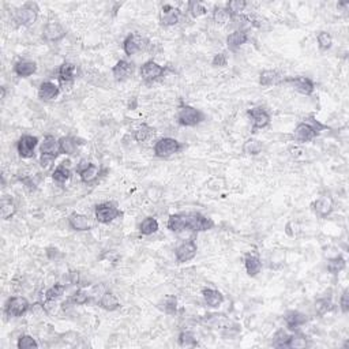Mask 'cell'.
Returning <instances> with one entry per match:
<instances>
[{"label":"cell","mask_w":349,"mask_h":349,"mask_svg":"<svg viewBox=\"0 0 349 349\" xmlns=\"http://www.w3.org/2000/svg\"><path fill=\"white\" fill-rule=\"evenodd\" d=\"M322 129H325L323 126L320 125L319 122L312 119V122H301L296 126V129L293 131V138L296 142L300 144H306L310 142L312 139L316 138V135L319 134V131Z\"/></svg>","instance_id":"obj_1"},{"label":"cell","mask_w":349,"mask_h":349,"mask_svg":"<svg viewBox=\"0 0 349 349\" xmlns=\"http://www.w3.org/2000/svg\"><path fill=\"white\" fill-rule=\"evenodd\" d=\"M40 152H41V167L43 168H48L53 160H56L59 154H62L59 141L53 135H47L44 138V142L40 146Z\"/></svg>","instance_id":"obj_2"},{"label":"cell","mask_w":349,"mask_h":349,"mask_svg":"<svg viewBox=\"0 0 349 349\" xmlns=\"http://www.w3.org/2000/svg\"><path fill=\"white\" fill-rule=\"evenodd\" d=\"M183 148H184L183 144H180L177 139L161 138L158 139L154 145V154L160 158H168L173 154L182 152Z\"/></svg>","instance_id":"obj_3"},{"label":"cell","mask_w":349,"mask_h":349,"mask_svg":"<svg viewBox=\"0 0 349 349\" xmlns=\"http://www.w3.org/2000/svg\"><path fill=\"white\" fill-rule=\"evenodd\" d=\"M214 226V221L199 214V213H186V228L192 232H205Z\"/></svg>","instance_id":"obj_4"},{"label":"cell","mask_w":349,"mask_h":349,"mask_svg":"<svg viewBox=\"0 0 349 349\" xmlns=\"http://www.w3.org/2000/svg\"><path fill=\"white\" fill-rule=\"evenodd\" d=\"M177 120L184 127H194V126H198L201 122L205 120V115L194 106L186 105L179 110Z\"/></svg>","instance_id":"obj_5"},{"label":"cell","mask_w":349,"mask_h":349,"mask_svg":"<svg viewBox=\"0 0 349 349\" xmlns=\"http://www.w3.org/2000/svg\"><path fill=\"white\" fill-rule=\"evenodd\" d=\"M30 310V304L28 299H25L22 296H14L10 297L7 303H6L5 307V314L7 316H13V318H17V316L25 315L28 311Z\"/></svg>","instance_id":"obj_6"},{"label":"cell","mask_w":349,"mask_h":349,"mask_svg":"<svg viewBox=\"0 0 349 349\" xmlns=\"http://www.w3.org/2000/svg\"><path fill=\"white\" fill-rule=\"evenodd\" d=\"M39 18V7L36 3H26L15 14V21L22 26H30Z\"/></svg>","instance_id":"obj_7"},{"label":"cell","mask_w":349,"mask_h":349,"mask_svg":"<svg viewBox=\"0 0 349 349\" xmlns=\"http://www.w3.org/2000/svg\"><path fill=\"white\" fill-rule=\"evenodd\" d=\"M120 215V210L118 206L112 202H104L96 207V220L101 224H109Z\"/></svg>","instance_id":"obj_8"},{"label":"cell","mask_w":349,"mask_h":349,"mask_svg":"<svg viewBox=\"0 0 349 349\" xmlns=\"http://www.w3.org/2000/svg\"><path fill=\"white\" fill-rule=\"evenodd\" d=\"M164 72H165V68L161 64H158L157 62H154V60H149V62L144 63L141 66V70H139L141 77L146 82L156 81L160 77H163Z\"/></svg>","instance_id":"obj_9"},{"label":"cell","mask_w":349,"mask_h":349,"mask_svg":"<svg viewBox=\"0 0 349 349\" xmlns=\"http://www.w3.org/2000/svg\"><path fill=\"white\" fill-rule=\"evenodd\" d=\"M247 115L251 119V123H253V129H265L270 125V113L268 110L265 109L263 106H255V108H251V109L247 112Z\"/></svg>","instance_id":"obj_10"},{"label":"cell","mask_w":349,"mask_h":349,"mask_svg":"<svg viewBox=\"0 0 349 349\" xmlns=\"http://www.w3.org/2000/svg\"><path fill=\"white\" fill-rule=\"evenodd\" d=\"M196 251H198V247H196L195 242L188 240V242H183L180 246H177L175 250V257H176V261L179 263L188 262V261L195 258Z\"/></svg>","instance_id":"obj_11"},{"label":"cell","mask_w":349,"mask_h":349,"mask_svg":"<svg viewBox=\"0 0 349 349\" xmlns=\"http://www.w3.org/2000/svg\"><path fill=\"white\" fill-rule=\"evenodd\" d=\"M39 145V139L33 135H24L21 137L18 144H17V150L22 158H32L34 157V150Z\"/></svg>","instance_id":"obj_12"},{"label":"cell","mask_w":349,"mask_h":349,"mask_svg":"<svg viewBox=\"0 0 349 349\" xmlns=\"http://www.w3.org/2000/svg\"><path fill=\"white\" fill-rule=\"evenodd\" d=\"M202 323L210 329H232L230 326H235L232 320L225 315V314H209L202 318Z\"/></svg>","instance_id":"obj_13"},{"label":"cell","mask_w":349,"mask_h":349,"mask_svg":"<svg viewBox=\"0 0 349 349\" xmlns=\"http://www.w3.org/2000/svg\"><path fill=\"white\" fill-rule=\"evenodd\" d=\"M282 82H284V83H289L293 89H296L299 93L306 94V96L312 94V91L315 89L314 82L307 77H288L284 78V81Z\"/></svg>","instance_id":"obj_14"},{"label":"cell","mask_w":349,"mask_h":349,"mask_svg":"<svg viewBox=\"0 0 349 349\" xmlns=\"http://www.w3.org/2000/svg\"><path fill=\"white\" fill-rule=\"evenodd\" d=\"M66 36V32L63 29V26L58 22H48L44 26L43 30V39L48 43H56L60 41Z\"/></svg>","instance_id":"obj_15"},{"label":"cell","mask_w":349,"mask_h":349,"mask_svg":"<svg viewBox=\"0 0 349 349\" xmlns=\"http://www.w3.org/2000/svg\"><path fill=\"white\" fill-rule=\"evenodd\" d=\"M144 39L138 34H129L123 41V51L127 56H133L144 49Z\"/></svg>","instance_id":"obj_16"},{"label":"cell","mask_w":349,"mask_h":349,"mask_svg":"<svg viewBox=\"0 0 349 349\" xmlns=\"http://www.w3.org/2000/svg\"><path fill=\"white\" fill-rule=\"evenodd\" d=\"M134 72V64L133 63L127 62V60H119L116 63L113 68H112V74H113V78L116 81L123 82L126 79H129Z\"/></svg>","instance_id":"obj_17"},{"label":"cell","mask_w":349,"mask_h":349,"mask_svg":"<svg viewBox=\"0 0 349 349\" xmlns=\"http://www.w3.org/2000/svg\"><path fill=\"white\" fill-rule=\"evenodd\" d=\"M182 13L179 9H175L172 6L165 5L163 7L161 15H160V22L163 26H173L180 21Z\"/></svg>","instance_id":"obj_18"},{"label":"cell","mask_w":349,"mask_h":349,"mask_svg":"<svg viewBox=\"0 0 349 349\" xmlns=\"http://www.w3.org/2000/svg\"><path fill=\"white\" fill-rule=\"evenodd\" d=\"M284 320H285V325L289 330H296L299 329L300 326L306 325V322L308 320L306 314H303L300 311H288L287 314L284 315Z\"/></svg>","instance_id":"obj_19"},{"label":"cell","mask_w":349,"mask_h":349,"mask_svg":"<svg viewBox=\"0 0 349 349\" xmlns=\"http://www.w3.org/2000/svg\"><path fill=\"white\" fill-rule=\"evenodd\" d=\"M312 209L318 217H327L333 211V199L330 196H320L314 202Z\"/></svg>","instance_id":"obj_20"},{"label":"cell","mask_w":349,"mask_h":349,"mask_svg":"<svg viewBox=\"0 0 349 349\" xmlns=\"http://www.w3.org/2000/svg\"><path fill=\"white\" fill-rule=\"evenodd\" d=\"M68 225L74 230L85 232V230L91 229V222L86 215L79 214V213H72L68 215Z\"/></svg>","instance_id":"obj_21"},{"label":"cell","mask_w":349,"mask_h":349,"mask_svg":"<svg viewBox=\"0 0 349 349\" xmlns=\"http://www.w3.org/2000/svg\"><path fill=\"white\" fill-rule=\"evenodd\" d=\"M59 86L55 85L53 82L45 81L43 82L39 87V97L44 101H52L59 96Z\"/></svg>","instance_id":"obj_22"},{"label":"cell","mask_w":349,"mask_h":349,"mask_svg":"<svg viewBox=\"0 0 349 349\" xmlns=\"http://www.w3.org/2000/svg\"><path fill=\"white\" fill-rule=\"evenodd\" d=\"M247 41H249V34H247L246 30H235L226 37V44H228V48L230 51L239 49Z\"/></svg>","instance_id":"obj_23"},{"label":"cell","mask_w":349,"mask_h":349,"mask_svg":"<svg viewBox=\"0 0 349 349\" xmlns=\"http://www.w3.org/2000/svg\"><path fill=\"white\" fill-rule=\"evenodd\" d=\"M284 81V75L277 70H265L259 75V83L262 86H272Z\"/></svg>","instance_id":"obj_24"},{"label":"cell","mask_w":349,"mask_h":349,"mask_svg":"<svg viewBox=\"0 0 349 349\" xmlns=\"http://www.w3.org/2000/svg\"><path fill=\"white\" fill-rule=\"evenodd\" d=\"M244 266H246V272L250 277H255L258 276L261 270H262V262L257 255L254 254H247L244 257Z\"/></svg>","instance_id":"obj_25"},{"label":"cell","mask_w":349,"mask_h":349,"mask_svg":"<svg viewBox=\"0 0 349 349\" xmlns=\"http://www.w3.org/2000/svg\"><path fill=\"white\" fill-rule=\"evenodd\" d=\"M202 295H203V299H205V303L209 307H220L222 303H224V295L221 293L220 291L217 289H211V288H206L202 291Z\"/></svg>","instance_id":"obj_26"},{"label":"cell","mask_w":349,"mask_h":349,"mask_svg":"<svg viewBox=\"0 0 349 349\" xmlns=\"http://www.w3.org/2000/svg\"><path fill=\"white\" fill-rule=\"evenodd\" d=\"M37 71V64L30 60H21V62L15 63L14 72L21 78H28L30 75H33L34 72Z\"/></svg>","instance_id":"obj_27"},{"label":"cell","mask_w":349,"mask_h":349,"mask_svg":"<svg viewBox=\"0 0 349 349\" xmlns=\"http://www.w3.org/2000/svg\"><path fill=\"white\" fill-rule=\"evenodd\" d=\"M98 306L106 311H115L120 307V301L115 293L106 291L101 295V299L98 300Z\"/></svg>","instance_id":"obj_28"},{"label":"cell","mask_w":349,"mask_h":349,"mask_svg":"<svg viewBox=\"0 0 349 349\" xmlns=\"http://www.w3.org/2000/svg\"><path fill=\"white\" fill-rule=\"evenodd\" d=\"M75 75H77V67L72 63H63L59 68V81L62 83H70L74 81Z\"/></svg>","instance_id":"obj_29"},{"label":"cell","mask_w":349,"mask_h":349,"mask_svg":"<svg viewBox=\"0 0 349 349\" xmlns=\"http://www.w3.org/2000/svg\"><path fill=\"white\" fill-rule=\"evenodd\" d=\"M168 228L176 234L186 230V213H177V214L171 215L168 218Z\"/></svg>","instance_id":"obj_30"},{"label":"cell","mask_w":349,"mask_h":349,"mask_svg":"<svg viewBox=\"0 0 349 349\" xmlns=\"http://www.w3.org/2000/svg\"><path fill=\"white\" fill-rule=\"evenodd\" d=\"M68 164H70V161H64L59 167L55 168V171L52 173V177L55 182L62 184V183L67 182L68 179L71 177V169L68 167Z\"/></svg>","instance_id":"obj_31"},{"label":"cell","mask_w":349,"mask_h":349,"mask_svg":"<svg viewBox=\"0 0 349 349\" xmlns=\"http://www.w3.org/2000/svg\"><path fill=\"white\" fill-rule=\"evenodd\" d=\"M59 146H60V153L66 154V156H72L77 153V139L71 138V137H63L59 139Z\"/></svg>","instance_id":"obj_32"},{"label":"cell","mask_w":349,"mask_h":349,"mask_svg":"<svg viewBox=\"0 0 349 349\" xmlns=\"http://www.w3.org/2000/svg\"><path fill=\"white\" fill-rule=\"evenodd\" d=\"M0 210H2L3 220H10L11 217H14V214L17 213V206L10 196L5 195L2 198V209Z\"/></svg>","instance_id":"obj_33"},{"label":"cell","mask_w":349,"mask_h":349,"mask_svg":"<svg viewBox=\"0 0 349 349\" xmlns=\"http://www.w3.org/2000/svg\"><path fill=\"white\" fill-rule=\"evenodd\" d=\"M158 230V221L154 217H146L141 225H139V232L145 236H150V235L156 234Z\"/></svg>","instance_id":"obj_34"},{"label":"cell","mask_w":349,"mask_h":349,"mask_svg":"<svg viewBox=\"0 0 349 349\" xmlns=\"http://www.w3.org/2000/svg\"><path fill=\"white\" fill-rule=\"evenodd\" d=\"M232 20V15L229 14V11L226 10V7H215V10L213 11V21L215 24L224 26Z\"/></svg>","instance_id":"obj_35"},{"label":"cell","mask_w":349,"mask_h":349,"mask_svg":"<svg viewBox=\"0 0 349 349\" xmlns=\"http://www.w3.org/2000/svg\"><path fill=\"white\" fill-rule=\"evenodd\" d=\"M262 144L259 142L258 139L250 138L247 139L243 145V153L247 156H257L262 152Z\"/></svg>","instance_id":"obj_36"},{"label":"cell","mask_w":349,"mask_h":349,"mask_svg":"<svg viewBox=\"0 0 349 349\" xmlns=\"http://www.w3.org/2000/svg\"><path fill=\"white\" fill-rule=\"evenodd\" d=\"M154 135V129L148 125H142L134 133V139L137 142H146Z\"/></svg>","instance_id":"obj_37"},{"label":"cell","mask_w":349,"mask_h":349,"mask_svg":"<svg viewBox=\"0 0 349 349\" xmlns=\"http://www.w3.org/2000/svg\"><path fill=\"white\" fill-rule=\"evenodd\" d=\"M98 173H100L98 167H96L94 164H90L86 169H83V171L78 173V175H79V177H81V180L83 183H91L93 180H96Z\"/></svg>","instance_id":"obj_38"},{"label":"cell","mask_w":349,"mask_h":349,"mask_svg":"<svg viewBox=\"0 0 349 349\" xmlns=\"http://www.w3.org/2000/svg\"><path fill=\"white\" fill-rule=\"evenodd\" d=\"M291 335L288 334L284 329H280L276 331V334L273 335V346L276 348H288V342H289Z\"/></svg>","instance_id":"obj_39"},{"label":"cell","mask_w":349,"mask_h":349,"mask_svg":"<svg viewBox=\"0 0 349 349\" xmlns=\"http://www.w3.org/2000/svg\"><path fill=\"white\" fill-rule=\"evenodd\" d=\"M345 266H346V262H345V259L342 258V257H339V255L334 257V258H330L329 261H327V270H329L330 273H333V274H337V273H339L341 270H344Z\"/></svg>","instance_id":"obj_40"},{"label":"cell","mask_w":349,"mask_h":349,"mask_svg":"<svg viewBox=\"0 0 349 349\" xmlns=\"http://www.w3.org/2000/svg\"><path fill=\"white\" fill-rule=\"evenodd\" d=\"M246 7H247V2H244V0H230L226 3V10L229 11L232 18L242 14V11H244Z\"/></svg>","instance_id":"obj_41"},{"label":"cell","mask_w":349,"mask_h":349,"mask_svg":"<svg viewBox=\"0 0 349 349\" xmlns=\"http://www.w3.org/2000/svg\"><path fill=\"white\" fill-rule=\"evenodd\" d=\"M66 287L63 284H55L45 292V301H55L64 293Z\"/></svg>","instance_id":"obj_42"},{"label":"cell","mask_w":349,"mask_h":349,"mask_svg":"<svg viewBox=\"0 0 349 349\" xmlns=\"http://www.w3.org/2000/svg\"><path fill=\"white\" fill-rule=\"evenodd\" d=\"M17 346H18V349H33L39 348V344H37V341H36L32 335L24 334L18 338Z\"/></svg>","instance_id":"obj_43"},{"label":"cell","mask_w":349,"mask_h":349,"mask_svg":"<svg viewBox=\"0 0 349 349\" xmlns=\"http://www.w3.org/2000/svg\"><path fill=\"white\" fill-rule=\"evenodd\" d=\"M308 346V341L304 335L301 334H293L291 335L289 338V342H288V348H295V349H303Z\"/></svg>","instance_id":"obj_44"},{"label":"cell","mask_w":349,"mask_h":349,"mask_svg":"<svg viewBox=\"0 0 349 349\" xmlns=\"http://www.w3.org/2000/svg\"><path fill=\"white\" fill-rule=\"evenodd\" d=\"M179 345L180 346H195L196 345V338L195 335L192 334L191 331H182L179 334Z\"/></svg>","instance_id":"obj_45"},{"label":"cell","mask_w":349,"mask_h":349,"mask_svg":"<svg viewBox=\"0 0 349 349\" xmlns=\"http://www.w3.org/2000/svg\"><path fill=\"white\" fill-rule=\"evenodd\" d=\"M315 310L318 312V315H325L326 312H329L330 310H333V303L330 301V299H319L315 303Z\"/></svg>","instance_id":"obj_46"},{"label":"cell","mask_w":349,"mask_h":349,"mask_svg":"<svg viewBox=\"0 0 349 349\" xmlns=\"http://www.w3.org/2000/svg\"><path fill=\"white\" fill-rule=\"evenodd\" d=\"M316 41H318L319 48L323 49V51L329 49L331 47V44H333V39H331V36L327 32H319L318 36H316Z\"/></svg>","instance_id":"obj_47"},{"label":"cell","mask_w":349,"mask_h":349,"mask_svg":"<svg viewBox=\"0 0 349 349\" xmlns=\"http://www.w3.org/2000/svg\"><path fill=\"white\" fill-rule=\"evenodd\" d=\"M188 11H190V14H191L194 18H199V17H202V15H205L206 13H207L206 7L202 5L201 2H191V3L188 5Z\"/></svg>","instance_id":"obj_48"},{"label":"cell","mask_w":349,"mask_h":349,"mask_svg":"<svg viewBox=\"0 0 349 349\" xmlns=\"http://www.w3.org/2000/svg\"><path fill=\"white\" fill-rule=\"evenodd\" d=\"M68 300L71 301L74 306H82V304H86L87 301H89V295L85 291L78 289Z\"/></svg>","instance_id":"obj_49"},{"label":"cell","mask_w":349,"mask_h":349,"mask_svg":"<svg viewBox=\"0 0 349 349\" xmlns=\"http://www.w3.org/2000/svg\"><path fill=\"white\" fill-rule=\"evenodd\" d=\"M164 310H165V312H168V314H173V312H176V308H177V300L175 296H168L167 299H165V301H164Z\"/></svg>","instance_id":"obj_50"},{"label":"cell","mask_w":349,"mask_h":349,"mask_svg":"<svg viewBox=\"0 0 349 349\" xmlns=\"http://www.w3.org/2000/svg\"><path fill=\"white\" fill-rule=\"evenodd\" d=\"M339 307H341V311L346 314L349 311V291L345 289L341 295V299H339Z\"/></svg>","instance_id":"obj_51"},{"label":"cell","mask_w":349,"mask_h":349,"mask_svg":"<svg viewBox=\"0 0 349 349\" xmlns=\"http://www.w3.org/2000/svg\"><path fill=\"white\" fill-rule=\"evenodd\" d=\"M226 63H228V58H226L225 53H217L214 59H213V66L214 67H225Z\"/></svg>","instance_id":"obj_52"},{"label":"cell","mask_w":349,"mask_h":349,"mask_svg":"<svg viewBox=\"0 0 349 349\" xmlns=\"http://www.w3.org/2000/svg\"><path fill=\"white\" fill-rule=\"evenodd\" d=\"M90 161H87L86 158H82L81 161H79V164L77 165V173H79V172H82L83 169H86L89 165H90Z\"/></svg>","instance_id":"obj_53"},{"label":"cell","mask_w":349,"mask_h":349,"mask_svg":"<svg viewBox=\"0 0 349 349\" xmlns=\"http://www.w3.org/2000/svg\"><path fill=\"white\" fill-rule=\"evenodd\" d=\"M289 153H291V156L293 158H296V160H299V154H304L306 152L303 150V149L297 148V146H295V148H291L289 149Z\"/></svg>","instance_id":"obj_54"},{"label":"cell","mask_w":349,"mask_h":349,"mask_svg":"<svg viewBox=\"0 0 349 349\" xmlns=\"http://www.w3.org/2000/svg\"><path fill=\"white\" fill-rule=\"evenodd\" d=\"M22 183H24L28 188H30V190H34V183L30 180L29 177H24V179H22Z\"/></svg>","instance_id":"obj_55"},{"label":"cell","mask_w":349,"mask_h":349,"mask_svg":"<svg viewBox=\"0 0 349 349\" xmlns=\"http://www.w3.org/2000/svg\"><path fill=\"white\" fill-rule=\"evenodd\" d=\"M6 97V87L3 86L2 87V98H5Z\"/></svg>","instance_id":"obj_56"}]
</instances>
